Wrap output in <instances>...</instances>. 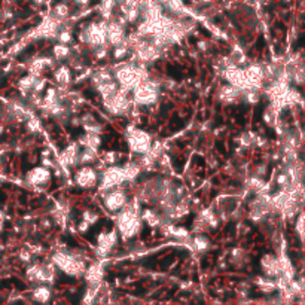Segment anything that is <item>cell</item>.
<instances>
[{"instance_id": "obj_1", "label": "cell", "mask_w": 305, "mask_h": 305, "mask_svg": "<svg viewBox=\"0 0 305 305\" xmlns=\"http://www.w3.org/2000/svg\"><path fill=\"white\" fill-rule=\"evenodd\" d=\"M113 79L116 81V84L119 85V88H124V89L130 91L137 84L146 81L148 79V73H146V70L143 67H139L135 64H122L118 65L115 69Z\"/></svg>"}, {"instance_id": "obj_2", "label": "cell", "mask_w": 305, "mask_h": 305, "mask_svg": "<svg viewBox=\"0 0 305 305\" xmlns=\"http://www.w3.org/2000/svg\"><path fill=\"white\" fill-rule=\"evenodd\" d=\"M124 210L119 213L118 220H116V226H118V232L121 234V237L124 240H130L132 237H135L140 229H142V218L139 216V212L127 207V204L122 207Z\"/></svg>"}, {"instance_id": "obj_3", "label": "cell", "mask_w": 305, "mask_h": 305, "mask_svg": "<svg viewBox=\"0 0 305 305\" xmlns=\"http://www.w3.org/2000/svg\"><path fill=\"white\" fill-rule=\"evenodd\" d=\"M52 263L61 269L64 274L67 276H72V277H78L81 274L85 273L87 266H85V262L79 258H75L69 253H63V252H57L54 256H52Z\"/></svg>"}, {"instance_id": "obj_4", "label": "cell", "mask_w": 305, "mask_h": 305, "mask_svg": "<svg viewBox=\"0 0 305 305\" xmlns=\"http://www.w3.org/2000/svg\"><path fill=\"white\" fill-rule=\"evenodd\" d=\"M103 108L110 115L122 116L127 115L131 109V100L128 98V91L124 88H118V91L108 98H103Z\"/></svg>"}, {"instance_id": "obj_5", "label": "cell", "mask_w": 305, "mask_h": 305, "mask_svg": "<svg viewBox=\"0 0 305 305\" xmlns=\"http://www.w3.org/2000/svg\"><path fill=\"white\" fill-rule=\"evenodd\" d=\"M132 98L137 105H153L158 100V88L151 81H143L132 88Z\"/></svg>"}, {"instance_id": "obj_6", "label": "cell", "mask_w": 305, "mask_h": 305, "mask_svg": "<svg viewBox=\"0 0 305 305\" xmlns=\"http://www.w3.org/2000/svg\"><path fill=\"white\" fill-rule=\"evenodd\" d=\"M127 142H128V146L132 152L140 153H146L151 146H152V139L151 135L143 130H137L134 127H130L128 131H127Z\"/></svg>"}, {"instance_id": "obj_7", "label": "cell", "mask_w": 305, "mask_h": 305, "mask_svg": "<svg viewBox=\"0 0 305 305\" xmlns=\"http://www.w3.org/2000/svg\"><path fill=\"white\" fill-rule=\"evenodd\" d=\"M106 27H108V21L101 22H92L89 24L87 28L82 33V41L88 44L91 48H97L101 45L108 44L106 41Z\"/></svg>"}, {"instance_id": "obj_8", "label": "cell", "mask_w": 305, "mask_h": 305, "mask_svg": "<svg viewBox=\"0 0 305 305\" xmlns=\"http://www.w3.org/2000/svg\"><path fill=\"white\" fill-rule=\"evenodd\" d=\"M131 49H134V54L137 55L139 61H142V63H152L155 60H158L161 55V49L158 46H155L152 42L146 41L145 38H140L139 42Z\"/></svg>"}, {"instance_id": "obj_9", "label": "cell", "mask_w": 305, "mask_h": 305, "mask_svg": "<svg viewBox=\"0 0 305 305\" xmlns=\"http://www.w3.org/2000/svg\"><path fill=\"white\" fill-rule=\"evenodd\" d=\"M27 277L33 283H51L55 277V265H33L27 269Z\"/></svg>"}, {"instance_id": "obj_10", "label": "cell", "mask_w": 305, "mask_h": 305, "mask_svg": "<svg viewBox=\"0 0 305 305\" xmlns=\"http://www.w3.org/2000/svg\"><path fill=\"white\" fill-rule=\"evenodd\" d=\"M127 180L124 168L122 167H109L108 170H105V173L101 175V182H100V189L101 191H108L115 186L122 185Z\"/></svg>"}, {"instance_id": "obj_11", "label": "cell", "mask_w": 305, "mask_h": 305, "mask_svg": "<svg viewBox=\"0 0 305 305\" xmlns=\"http://www.w3.org/2000/svg\"><path fill=\"white\" fill-rule=\"evenodd\" d=\"M75 182L79 188L82 189H89V188H94L98 182V175L97 172L89 167V165H84L82 168L78 170V173L75 175Z\"/></svg>"}, {"instance_id": "obj_12", "label": "cell", "mask_w": 305, "mask_h": 305, "mask_svg": "<svg viewBox=\"0 0 305 305\" xmlns=\"http://www.w3.org/2000/svg\"><path fill=\"white\" fill-rule=\"evenodd\" d=\"M223 75H225V79L228 81L229 85L239 88L241 91H244V89L249 88L247 87L246 76H244V70L240 69L239 65H228V67H225Z\"/></svg>"}, {"instance_id": "obj_13", "label": "cell", "mask_w": 305, "mask_h": 305, "mask_svg": "<svg viewBox=\"0 0 305 305\" xmlns=\"http://www.w3.org/2000/svg\"><path fill=\"white\" fill-rule=\"evenodd\" d=\"M244 76L247 81V87L259 89L265 81L263 67L261 64H250L244 69Z\"/></svg>"}, {"instance_id": "obj_14", "label": "cell", "mask_w": 305, "mask_h": 305, "mask_svg": "<svg viewBox=\"0 0 305 305\" xmlns=\"http://www.w3.org/2000/svg\"><path fill=\"white\" fill-rule=\"evenodd\" d=\"M125 204H127V195L124 191L115 189L105 196V207L112 213H118Z\"/></svg>"}, {"instance_id": "obj_15", "label": "cell", "mask_w": 305, "mask_h": 305, "mask_svg": "<svg viewBox=\"0 0 305 305\" xmlns=\"http://www.w3.org/2000/svg\"><path fill=\"white\" fill-rule=\"evenodd\" d=\"M106 41L112 46L121 45L125 41V31H124V25L119 21H110L108 22L106 27Z\"/></svg>"}, {"instance_id": "obj_16", "label": "cell", "mask_w": 305, "mask_h": 305, "mask_svg": "<svg viewBox=\"0 0 305 305\" xmlns=\"http://www.w3.org/2000/svg\"><path fill=\"white\" fill-rule=\"evenodd\" d=\"M118 241V232L110 231V232H101L97 239V253L100 256H106L112 250V247Z\"/></svg>"}, {"instance_id": "obj_17", "label": "cell", "mask_w": 305, "mask_h": 305, "mask_svg": "<svg viewBox=\"0 0 305 305\" xmlns=\"http://www.w3.org/2000/svg\"><path fill=\"white\" fill-rule=\"evenodd\" d=\"M51 179V172L48 170V167H36L33 170H30L27 176H25V180L28 185L31 186H42L46 185Z\"/></svg>"}, {"instance_id": "obj_18", "label": "cell", "mask_w": 305, "mask_h": 305, "mask_svg": "<svg viewBox=\"0 0 305 305\" xmlns=\"http://www.w3.org/2000/svg\"><path fill=\"white\" fill-rule=\"evenodd\" d=\"M261 266L263 269V274L266 277H280L282 266H280V259L273 256V255H263L261 259Z\"/></svg>"}, {"instance_id": "obj_19", "label": "cell", "mask_w": 305, "mask_h": 305, "mask_svg": "<svg viewBox=\"0 0 305 305\" xmlns=\"http://www.w3.org/2000/svg\"><path fill=\"white\" fill-rule=\"evenodd\" d=\"M241 89L239 88L232 87V85H225V87L220 88V92H219V97L223 103L229 105V103H234L239 97H240Z\"/></svg>"}, {"instance_id": "obj_20", "label": "cell", "mask_w": 305, "mask_h": 305, "mask_svg": "<svg viewBox=\"0 0 305 305\" xmlns=\"http://www.w3.org/2000/svg\"><path fill=\"white\" fill-rule=\"evenodd\" d=\"M78 155H79V151H78V145L76 143H72L70 146H67L63 153H61V164L63 165H75L78 164Z\"/></svg>"}, {"instance_id": "obj_21", "label": "cell", "mask_w": 305, "mask_h": 305, "mask_svg": "<svg viewBox=\"0 0 305 305\" xmlns=\"http://www.w3.org/2000/svg\"><path fill=\"white\" fill-rule=\"evenodd\" d=\"M51 64H52V61L49 58H36V60L31 61V64L28 67V73L36 76V78H39L44 73V70H46L48 67H51Z\"/></svg>"}, {"instance_id": "obj_22", "label": "cell", "mask_w": 305, "mask_h": 305, "mask_svg": "<svg viewBox=\"0 0 305 305\" xmlns=\"http://www.w3.org/2000/svg\"><path fill=\"white\" fill-rule=\"evenodd\" d=\"M85 277L89 284H101L103 280V269L100 265H92L85 269Z\"/></svg>"}, {"instance_id": "obj_23", "label": "cell", "mask_w": 305, "mask_h": 305, "mask_svg": "<svg viewBox=\"0 0 305 305\" xmlns=\"http://www.w3.org/2000/svg\"><path fill=\"white\" fill-rule=\"evenodd\" d=\"M79 143H81L84 148L98 149L100 145H101V139H100V134H95V132H87V134L79 140Z\"/></svg>"}, {"instance_id": "obj_24", "label": "cell", "mask_w": 305, "mask_h": 305, "mask_svg": "<svg viewBox=\"0 0 305 305\" xmlns=\"http://www.w3.org/2000/svg\"><path fill=\"white\" fill-rule=\"evenodd\" d=\"M119 85L116 84V81H108V82H101L97 84V91L103 98H108L110 95H113L118 91Z\"/></svg>"}, {"instance_id": "obj_25", "label": "cell", "mask_w": 305, "mask_h": 305, "mask_svg": "<svg viewBox=\"0 0 305 305\" xmlns=\"http://www.w3.org/2000/svg\"><path fill=\"white\" fill-rule=\"evenodd\" d=\"M95 159H97V149H92V148H84V151H81L78 155V162L81 165H88L94 162Z\"/></svg>"}, {"instance_id": "obj_26", "label": "cell", "mask_w": 305, "mask_h": 305, "mask_svg": "<svg viewBox=\"0 0 305 305\" xmlns=\"http://www.w3.org/2000/svg\"><path fill=\"white\" fill-rule=\"evenodd\" d=\"M54 78H55V81H57L60 85H67V84L70 82V79H72V72H70V69H69L67 65H60V67L55 70Z\"/></svg>"}, {"instance_id": "obj_27", "label": "cell", "mask_w": 305, "mask_h": 305, "mask_svg": "<svg viewBox=\"0 0 305 305\" xmlns=\"http://www.w3.org/2000/svg\"><path fill=\"white\" fill-rule=\"evenodd\" d=\"M33 299H35L36 302H41V304L48 302V301L51 299V289H49L48 286H45V284L36 287L35 292H33Z\"/></svg>"}, {"instance_id": "obj_28", "label": "cell", "mask_w": 305, "mask_h": 305, "mask_svg": "<svg viewBox=\"0 0 305 305\" xmlns=\"http://www.w3.org/2000/svg\"><path fill=\"white\" fill-rule=\"evenodd\" d=\"M256 284H258V287L261 289L263 293H271V292H274L276 290V287H277V284L276 282H273L271 280V277H258L256 279Z\"/></svg>"}, {"instance_id": "obj_29", "label": "cell", "mask_w": 305, "mask_h": 305, "mask_svg": "<svg viewBox=\"0 0 305 305\" xmlns=\"http://www.w3.org/2000/svg\"><path fill=\"white\" fill-rule=\"evenodd\" d=\"M70 54H72V52H70L69 45L57 44L54 45V48H52V55H54L55 60H65V58L70 57Z\"/></svg>"}, {"instance_id": "obj_30", "label": "cell", "mask_w": 305, "mask_h": 305, "mask_svg": "<svg viewBox=\"0 0 305 305\" xmlns=\"http://www.w3.org/2000/svg\"><path fill=\"white\" fill-rule=\"evenodd\" d=\"M52 15H54V18H57V20H60V21H64L65 18L70 15V8H69L65 3H58V5L54 6Z\"/></svg>"}, {"instance_id": "obj_31", "label": "cell", "mask_w": 305, "mask_h": 305, "mask_svg": "<svg viewBox=\"0 0 305 305\" xmlns=\"http://www.w3.org/2000/svg\"><path fill=\"white\" fill-rule=\"evenodd\" d=\"M140 218H142V222H146L151 226H159V223H161V218L153 210H145Z\"/></svg>"}, {"instance_id": "obj_32", "label": "cell", "mask_w": 305, "mask_h": 305, "mask_svg": "<svg viewBox=\"0 0 305 305\" xmlns=\"http://www.w3.org/2000/svg\"><path fill=\"white\" fill-rule=\"evenodd\" d=\"M36 79H38L36 76H33V75L28 73V76H24L22 79H20V82H18V88L21 89L22 92H28V91L33 89V85H35Z\"/></svg>"}, {"instance_id": "obj_33", "label": "cell", "mask_w": 305, "mask_h": 305, "mask_svg": "<svg viewBox=\"0 0 305 305\" xmlns=\"http://www.w3.org/2000/svg\"><path fill=\"white\" fill-rule=\"evenodd\" d=\"M277 119H279V116H277V109L274 108V106H271V108H268V109L263 112V121L268 124V125H276L277 124Z\"/></svg>"}, {"instance_id": "obj_34", "label": "cell", "mask_w": 305, "mask_h": 305, "mask_svg": "<svg viewBox=\"0 0 305 305\" xmlns=\"http://www.w3.org/2000/svg\"><path fill=\"white\" fill-rule=\"evenodd\" d=\"M98 290H100V284H89L87 293H85V298H84V304H91L95 301L97 295H98Z\"/></svg>"}, {"instance_id": "obj_35", "label": "cell", "mask_w": 305, "mask_h": 305, "mask_svg": "<svg viewBox=\"0 0 305 305\" xmlns=\"http://www.w3.org/2000/svg\"><path fill=\"white\" fill-rule=\"evenodd\" d=\"M124 168V173H125V177L127 180H132L134 177H137V175L140 173V164H134V162H130L127 164Z\"/></svg>"}, {"instance_id": "obj_36", "label": "cell", "mask_w": 305, "mask_h": 305, "mask_svg": "<svg viewBox=\"0 0 305 305\" xmlns=\"http://www.w3.org/2000/svg\"><path fill=\"white\" fill-rule=\"evenodd\" d=\"M173 14H183L185 12V5L182 0H167L164 3Z\"/></svg>"}, {"instance_id": "obj_37", "label": "cell", "mask_w": 305, "mask_h": 305, "mask_svg": "<svg viewBox=\"0 0 305 305\" xmlns=\"http://www.w3.org/2000/svg\"><path fill=\"white\" fill-rule=\"evenodd\" d=\"M128 49H130V48H128V45L125 44V41L121 45L113 46V57H115V60H122V58L127 55Z\"/></svg>"}, {"instance_id": "obj_38", "label": "cell", "mask_w": 305, "mask_h": 305, "mask_svg": "<svg viewBox=\"0 0 305 305\" xmlns=\"http://www.w3.org/2000/svg\"><path fill=\"white\" fill-rule=\"evenodd\" d=\"M192 246H194V249H195V250H198V252H202V250L209 249L210 243H209V240H207L204 235H196L195 239L192 240Z\"/></svg>"}, {"instance_id": "obj_39", "label": "cell", "mask_w": 305, "mask_h": 305, "mask_svg": "<svg viewBox=\"0 0 305 305\" xmlns=\"http://www.w3.org/2000/svg\"><path fill=\"white\" fill-rule=\"evenodd\" d=\"M92 81H94V84H95V85H97V84H101V82L113 81V75H112L110 72H106V70H100L98 73H95V75H94Z\"/></svg>"}, {"instance_id": "obj_40", "label": "cell", "mask_w": 305, "mask_h": 305, "mask_svg": "<svg viewBox=\"0 0 305 305\" xmlns=\"http://www.w3.org/2000/svg\"><path fill=\"white\" fill-rule=\"evenodd\" d=\"M82 125H84V128H85L87 132H95V134H100L101 130H103L101 124H98V122H97V119H92V121L85 122V124H82Z\"/></svg>"}, {"instance_id": "obj_41", "label": "cell", "mask_w": 305, "mask_h": 305, "mask_svg": "<svg viewBox=\"0 0 305 305\" xmlns=\"http://www.w3.org/2000/svg\"><path fill=\"white\" fill-rule=\"evenodd\" d=\"M244 91H246V101H247V103H252V105L258 103V100H259V92H258L256 88H247V89H244Z\"/></svg>"}, {"instance_id": "obj_42", "label": "cell", "mask_w": 305, "mask_h": 305, "mask_svg": "<svg viewBox=\"0 0 305 305\" xmlns=\"http://www.w3.org/2000/svg\"><path fill=\"white\" fill-rule=\"evenodd\" d=\"M57 39H58V42L60 44H72V41H73V35H72V31L70 30H67V28H64V30H61L60 33H57V36H55Z\"/></svg>"}, {"instance_id": "obj_43", "label": "cell", "mask_w": 305, "mask_h": 305, "mask_svg": "<svg viewBox=\"0 0 305 305\" xmlns=\"http://www.w3.org/2000/svg\"><path fill=\"white\" fill-rule=\"evenodd\" d=\"M188 235H189V232L185 228H176V226H173L172 234H170V237L179 239V240H185V239H188Z\"/></svg>"}, {"instance_id": "obj_44", "label": "cell", "mask_w": 305, "mask_h": 305, "mask_svg": "<svg viewBox=\"0 0 305 305\" xmlns=\"http://www.w3.org/2000/svg\"><path fill=\"white\" fill-rule=\"evenodd\" d=\"M82 220H85L88 225H94L98 220V215L92 210H85L84 215H82Z\"/></svg>"}, {"instance_id": "obj_45", "label": "cell", "mask_w": 305, "mask_h": 305, "mask_svg": "<svg viewBox=\"0 0 305 305\" xmlns=\"http://www.w3.org/2000/svg\"><path fill=\"white\" fill-rule=\"evenodd\" d=\"M277 185L279 186H282V188H287L289 185H292V180H290V177L287 173H280V175H277Z\"/></svg>"}, {"instance_id": "obj_46", "label": "cell", "mask_w": 305, "mask_h": 305, "mask_svg": "<svg viewBox=\"0 0 305 305\" xmlns=\"http://www.w3.org/2000/svg\"><path fill=\"white\" fill-rule=\"evenodd\" d=\"M249 186L253 189V191H262V188L265 186V183L262 182L261 179H258V176H253L252 179H250V182H249Z\"/></svg>"}, {"instance_id": "obj_47", "label": "cell", "mask_w": 305, "mask_h": 305, "mask_svg": "<svg viewBox=\"0 0 305 305\" xmlns=\"http://www.w3.org/2000/svg\"><path fill=\"white\" fill-rule=\"evenodd\" d=\"M45 85H46V81L42 79V78L39 76V78L36 79L35 85H33V92H36V94H41V92H42V89L45 88Z\"/></svg>"}, {"instance_id": "obj_48", "label": "cell", "mask_w": 305, "mask_h": 305, "mask_svg": "<svg viewBox=\"0 0 305 305\" xmlns=\"http://www.w3.org/2000/svg\"><path fill=\"white\" fill-rule=\"evenodd\" d=\"M27 125H28V131H31V132L41 130V122H39V119H36V118H33V116H31V119L28 121Z\"/></svg>"}, {"instance_id": "obj_49", "label": "cell", "mask_w": 305, "mask_h": 305, "mask_svg": "<svg viewBox=\"0 0 305 305\" xmlns=\"http://www.w3.org/2000/svg\"><path fill=\"white\" fill-rule=\"evenodd\" d=\"M302 225H304V216L302 215H299V218H298V222H296V231H298V234H299V237L302 239V235H304V229H302Z\"/></svg>"}, {"instance_id": "obj_50", "label": "cell", "mask_w": 305, "mask_h": 305, "mask_svg": "<svg viewBox=\"0 0 305 305\" xmlns=\"http://www.w3.org/2000/svg\"><path fill=\"white\" fill-rule=\"evenodd\" d=\"M20 256H21L22 261L28 262V261H30V258H31V253H30V252H27V250H21Z\"/></svg>"}, {"instance_id": "obj_51", "label": "cell", "mask_w": 305, "mask_h": 305, "mask_svg": "<svg viewBox=\"0 0 305 305\" xmlns=\"http://www.w3.org/2000/svg\"><path fill=\"white\" fill-rule=\"evenodd\" d=\"M115 159H116V155H115V153L113 152L106 153V162H108V164H113Z\"/></svg>"}, {"instance_id": "obj_52", "label": "cell", "mask_w": 305, "mask_h": 305, "mask_svg": "<svg viewBox=\"0 0 305 305\" xmlns=\"http://www.w3.org/2000/svg\"><path fill=\"white\" fill-rule=\"evenodd\" d=\"M88 226H89V225H88L87 222H85V220H82V222L79 223V232H87Z\"/></svg>"}, {"instance_id": "obj_53", "label": "cell", "mask_w": 305, "mask_h": 305, "mask_svg": "<svg viewBox=\"0 0 305 305\" xmlns=\"http://www.w3.org/2000/svg\"><path fill=\"white\" fill-rule=\"evenodd\" d=\"M76 2V5H79V6H87L88 3H89V0H75Z\"/></svg>"}, {"instance_id": "obj_54", "label": "cell", "mask_w": 305, "mask_h": 305, "mask_svg": "<svg viewBox=\"0 0 305 305\" xmlns=\"http://www.w3.org/2000/svg\"><path fill=\"white\" fill-rule=\"evenodd\" d=\"M3 220H5V216H3V212L0 210V232L3 231Z\"/></svg>"}, {"instance_id": "obj_55", "label": "cell", "mask_w": 305, "mask_h": 305, "mask_svg": "<svg viewBox=\"0 0 305 305\" xmlns=\"http://www.w3.org/2000/svg\"><path fill=\"white\" fill-rule=\"evenodd\" d=\"M35 2H36V3H44L45 0H35Z\"/></svg>"}, {"instance_id": "obj_56", "label": "cell", "mask_w": 305, "mask_h": 305, "mask_svg": "<svg viewBox=\"0 0 305 305\" xmlns=\"http://www.w3.org/2000/svg\"><path fill=\"white\" fill-rule=\"evenodd\" d=\"M201 2H204V3H209V2H212V0H201Z\"/></svg>"}]
</instances>
